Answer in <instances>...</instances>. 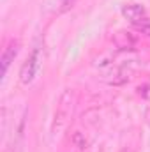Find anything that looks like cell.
Wrapping results in <instances>:
<instances>
[{"label":"cell","instance_id":"5b68a950","mask_svg":"<svg viewBox=\"0 0 150 152\" xmlns=\"http://www.w3.org/2000/svg\"><path fill=\"white\" fill-rule=\"evenodd\" d=\"M71 142H73V145H74L76 149H79V151H83V149L87 147V138H85L79 131H74V133H73Z\"/></svg>","mask_w":150,"mask_h":152},{"label":"cell","instance_id":"52a82bcc","mask_svg":"<svg viewBox=\"0 0 150 152\" xmlns=\"http://www.w3.org/2000/svg\"><path fill=\"white\" fill-rule=\"evenodd\" d=\"M62 2V5H64V9H69V7H73L74 5L76 0H60Z\"/></svg>","mask_w":150,"mask_h":152},{"label":"cell","instance_id":"6da1fadb","mask_svg":"<svg viewBox=\"0 0 150 152\" xmlns=\"http://www.w3.org/2000/svg\"><path fill=\"white\" fill-rule=\"evenodd\" d=\"M73 108H74V94L73 90H66L60 96L58 106H57V113H55V120H53V133H60L66 124L69 122L71 115H73Z\"/></svg>","mask_w":150,"mask_h":152},{"label":"cell","instance_id":"7a4b0ae2","mask_svg":"<svg viewBox=\"0 0 150 152\" xmlns=\"http://www.w3.org/2000/svg\"><path fill=\"white\" fill-rule=\"evenodd\" d=\"M39 67H41V51H39V48H36V50L28 55V58L25 60V64L21 66L20 81H21L23 85H30V83L34 81V78L37 76Z\"/></svg>","mask_w":150,"mask_h":152},{"label":"cell","instance_id":"277c9868","mask_svg":"<svg viewBox=\"0 0 150 152\" xmlns=\"http://www.w3.org/2000/svg\"><path fill=\"white\" fill-rule=\"evenodd\" d=\"M16 55H18V42L16 41H11L4 48V51H2V75L7 73V69H9L11 62L16 58Z\"/></svg>","mask_w":150,"mask_h":152},{"label":"cell","instance_id":"8992f818","mask_svg":"<svg viewBox=\"0 0 150 152\" xmlns=\"http://www.w3.org/2000/svg\"><path fill=\"white\" fill-rule=\"evenodd\" d=\"M134 27H136V30H138L140 34H143V36L150 37V18H147V16H145L141 21L134 23Z\"/></svg>","mask_w":150,"mask_h":152},{"label":"cell","instance_id":"3957f363","mask_svg":"<svg viewBox=\"0 0 150 152\" xmlns=\"http://www.w3.org/2000/svg\"><path fill=\"white\" fill-rule=\"evenodd\" d=\"M122 16L134 25V23L141 21L147 16V11H145V7L141 4H127V5L122 7Z\"/></svg>","mask_w":150,"mask_h":152}]
</instances>
